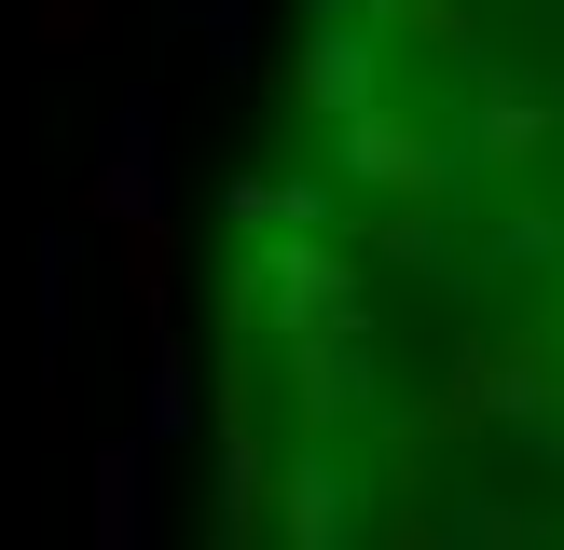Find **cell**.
I'll return each instance as SVG.
<instances>
[{"mask_svg": "<svg viewBox=\"0 0 564 550\" xmlns=\"http://www.w3.org/2000/svg\"><path fill=\"white\" fill-rule=\"evenodd\" d=\"M97 550H152V440L97 454Z\"/></svg>", "mask_w": 564, "mask_h": 550, "instance_id": "6", "label": "cell"}, {"mask_svg": "<svg viewBox=\"0 0 564 550\" xmlns=\"http://www.w3.org/2000/svg\"><path fill=\"white\" fill-rule=\"evenodd\" d=\"M290 372H303V413H372V330H317V344H290Z\"/></svg>", "mask_w": 564, "mask_h": 550, "instance_id": "4", "label": "cell"}, {"mask_svg": "<svg viewBox=\"0 0 564 550\" xmlns=\"http://www.w3.org/2000/svg\"><path fill=\"white\" fill-rule=\"evenodd\" d=\"M193 42H207V69H248V0H193Z\"/></svg>", "mask_w": 564, "mask_h": 550, "instance_id": "9", "label": "cell"}, {"mask_svg": "<svg viewBox=\"0 0 564 550\" xmlns=\"http://www.w3.org/2000/svg\"><path fill=\"white\" fill-rule=\"evenodd\" d=\"M97 220H124L138 262H152V234H165V97L152 82H124V110L97 124Z\"/></svg>", "mask_w": 564, "mask_h": 550, "instance_id": "1", "label": "cell"}, {"mask_svg": "<svg viewBox=\"0 0 564 550\" xmlns=\"http://www.w3.org/2000/svg\"><path fill=\"white\" fill-rule=\"evenodd\" d=\"M330 179H358V193H468V152L427 138L413 110H358V124H330Z\"/></svg>", "mask_w": 564, "mask_h": 550, "instance_id": "2", "label": "cell"}, {"mask_svg": "<svg viewBox=\"0 0 564 550\" xmlns=\"http://www.w3.org/2000/svg\"><path fill=\"white\" fill-rule=\"evenodd\" d=\"M290 97L317 110V124H358V110H386V28H317V42L290 55Z\"/></svg>", "mask_w": 564, "mask_h": 550, "instance_id": "3", "label": "cell"}, {"mask_svg": "<svg viewBox=\"0 0 564 550\" xmlns=\"http://www.w3.org/2000/svg\"><path fill=\"white\" fill-rule=\"evenodd\" d=\"M551 28H564V0H551Z\"/></svg>", "mask_w": 564, "mask_h": 550, "instance_id": "12", "label": "cell"}, {"mask_svg": "<svg viewBox=\"0 0 564 550\" xmlns=\"http://www.w3.org/2000/svg\"><path fill=\"white\" fill-rule=\"evenodd\" d=\"M193 427H207V372H193V344L165 330L152 372H138V440H193Z\"/></svg>", "mask_w": 564, "mask_h": 550, "instance_id": "5", "label": "cell"}, {"mask_svg": "<svg viewBox=\"0 0 564 550\" xmlns=\"http://www.w3.org/2000/svg\"><path fill=\"white\" fill-rule=\"evenodd\" d=\"M220 220H235V234H317V220H330V179H235Z\"/></svg>", "mask_w": 564, "mask_h": 550, "instance_id": "8", "label": "cell"}, {"mask_svg": "<svg viewBox=\"0 0 564 550\" xmlns=\"http://www.w3.org/2000/svg\"><path fill=\"white\" fill-rule=\"evenodd\" d=\"M482 262H564V220H510V234H496Z\"/></svg>", "mask_w": 564, "mask_h": 550, "instance_id": "11", "label": "cell"}, {"mask_svg": "<svg viewBox=\"0 0 564 550\" xmlns=\"http://www.w3.org/2000/svg\"><path fill=\"white\" fill-rule=\"evenodd\" d=\"M69 275H83V234H42V344L69 330Z\"/></svg>", "mask_w": 564, "mask_h": 550, "instance_id": "10", "label": "cell"}, {"mask_svg": "<svg viewBox=\"0 0 564 550\" xmlns=\"http://www.w3.org/2000/svg\"><path fill=\"white\" fill-rule=\"evenodd\" d=\"M427 550H551V522H538V509H510V495H441Z\"/></svg>", "mask_w": 564, "mask_h": 550, "instance_id": "7", "label": "cell"}]
</instances>
